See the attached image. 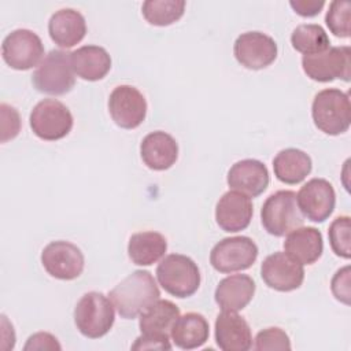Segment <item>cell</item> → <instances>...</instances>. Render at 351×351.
Returning <instances> with one entry per match:
<instances>
[{
    "label": "cell",
    "mask_w": 351,
    "mask_h": 351,
    "mask_svg": "<svg viewBox=\"0 0 351 351\" xmlns=\"http://www.w3.org/2000/svg\"><path fill=\"white\" fill-rule=\"evenodd\" d=\"M160 291L154 276L147 270H136L117 284L108 293L118 314L125 319H134L156 302Z\"/></svg>",
    "instance_id": "1"
},
{
    "label": "cell",
    "mask_w": 351,
    "mask_h": 351,
    "mask_svg": "<svg viewBox=\"0 0 351 351\" xmlns=\"http://www.w3.org/2000/svg\"><path fill=\"white\" fill-rule=\"evenodd\" d=\"M350 97L348 93L336 89L326 88L319 90L311 104V117L314 125L329 136H339L350 128Z\"/></svg>",
    "instance_id": "2"
},
{
    "label": "cell",
    "mask_w": 351,
    "mask_h": 351,
    "mask_svg": "<svg viewBox=\"0 0 351 351\" xmlns=\"http://www.w3.org/2000/svg\"><path fill=\"white\" fill-rule=\"evenodd\" d=\"M114 304L101 292H86L74 308V324L88 339H99L110 332L115 321Z\"/></svg>",
    "instance_id": "3"
},
{
    "label": "cell",
    "mask_w": 351,
    "mask_h": 351,
    "mask_svg": "<svg viewBox=\"0 0 351 351\" xmlns=\"http://www.w3.org/2000/svg\"><path fill=\"white\" fill-rule=\"evenodd\" d=\"M71 66V52L64 49L49 51L32 75L33 86L45 95L60 96L69 93L75 84Z\"/></svg>",
    "instance_id": "4"
},
{
    "label": "cell",
    "mask_w": 351,
    "mask_h": 351,
    "mask_svg": "<svg viewBox=\"0 0 351 351\" xmlns=\"http://www.w3.org/2000/svg\"><path fill=\"white\" fill-rule=\"evenodd\" d=\"M156 278L167 293L180 299L192 296L202 280L195 261L182 254L166 255L156 267Z\"/></svg>",
    "instance_id": "5"
},
{
    "label": "cell",
    "mask_w": 351,
    "mask_h": 351,
    "mask_svg": "<svg viewBox=\"0 0 351 351\" xmlns=\"http://www.w3.org/2000/svg\"><path fill=\"white\" fill-rule=\"evenodd\" d=\"M261 222L265 230L281 237L299 228L304 222L293 191H277L271 193L261 208Z\"/></svg>",
    "instance_id": "6"
},
{
    "label": "cell",
    "mask_w": 351,
    "mask_h": 351,
    "mask_svg": "<svg viewBox=\"0 0 351 351\" xmlns=\"http://www.w3.org/2000/svg\"><path fill=\"white\" fill-rule=\"evenodd\" d=\"M302 67L304 74L317 82H330L337 78L348 82L351 77V49L347 45L329 47L314 55H303Z\"/></svg>",
    "instance_id": "7"
},
{
    "label": "cell",
    "mask_w": 351,
    "mask_h": 351,
    "mask_svg": "<svg viewBox=\"0 0 351 351\" xmlns=\"http://www.w3.org/2000/svg\"><path fill=\"white\" fill-rule=\"evenodd\" d=\"M29 122L33 133L45 141H56L66 137L74 123L70 110L56 99L38 101L30 112Z\"/></svg>",
    "instance_id": "8"
},
{
    "label": "cell",
    "mask_w": 351,
    "mask_h": 351,
    "mask_svg": "<svg viewBox=\"0 0 351 351\" xmlns=\"http://www.w3.org/2000/svg\"><path fill=\"white\" fill-rule=\"evenodd\" d=\"M258 254V245L251 237H225L213 247L210 263L219 273L241 271L255 263Z\"/></svg>",
    "instance_id": "9"
},
{
    "label": "cell",
    "mask_w": 351,
    "mask_h": 351,
    "mask_svg": "<svg viewBox=\"0 0 351 351\" xmlns=\"http://www.w3.org/2000/svg\"><path fill=\"white\" fill-rule=\"evenodd\" d=\"M1 56L11 69L29 70L44 59V44L34 32L15 29L3 40Z\"/></svg>",
    "instance_id": "10"
},
{
    "label": "cell",
    "mask_w": 351,
    "mask_h": 351,
    "mask_svg": "<svg viewBox=\"0 0 351 351\" xmlns=\"http://www.w3.org/2000/svg\"><path fill=\"white\" fill-rule=\"evenodd\" d=\"M41 263L51 277L70 281L81 276L85 258L75 244L66 240H56L44 247Z\"/></svg>",
    "instance_id": "11"
},
{
    "label": "cell",
    "mask_w": 351,
    "mask_h": 351,
    "mask_svg": "<svg viewBox=\"0 0 351 351\" xmlns=\"http://www.w3.org/2000/svg\"><path fill=\"white\" fill-rule=\"evenodd\" d=\"M112 121L122 129H136L147 117V100L133 85H118L108 97Z\"/></svg>",
    "instance_id": "12"
},
{
    "label": "cell",
    "mask_w": 351,
    "mask_h": 351,
    "mask_svg": "<svg viewBox=\"0 0 351 351\" xmlns=\"http://www.w3.org/2000/svg\"><path fill=\"white\" fill-rule=\"evenodd\" d=\"M277 43L262 32L241 33L233 44L236 60L245 69L261 70L270 66L277 58Z\"/></svg>",
    "instance_id": "13"
},
{
    "label": "cell",
    "mask_w": 351,
    "mask_h": 351,
    "mask_svg": "<svg viewBox=\"0 0 351 351\" xmlns=\"http://www.w3.org/2000/svg\"><path fill=\"white\" fill-rule=\"evenodd\" d=\"M261 277L265 284L278 292L298 289L304 280L303 265L293 261L285 252L277 251L262 262Z\"/></svg>",
    "instance_id": "14"
},
{
    "label": "cell",
    "mask_w": 351,
    "mask_h": 351,
    "mask_svg": "<svg viewBox=\"0 0 351 351\" xmlns=\"http://www.w3.org/2000/svg\"><path fill=\"white\" fill-rule=\"evenodd\" d=\"M296 202L303 217L313 222H324L335 210L336 193L325 178H311L298 192Z\"/></svg>",
    "instance_id": "15"
},
{
    "label": "cell",
    "mask_w": 351,
    "mask_h": 351,
    "mask_svg": "<svg viewBox=\"0 0 351 351\" xmlns=\"http://www.w3.org/2000/svg\"><path fill=\"white\" fill-rule=\"evenodd\" d=\"M252 214L251 197L233 189L225 192L215 206V221L222 230L229 233L247 229Z\"/></svg>",
    "instance_id": "16"
},
{
    "label": "cell",
    "mask_w": 351,
    "mask_h": 351,
    "mask_svg": "<svg viewBox=\"0 0 351 351\" xmlns=\"http://www.w3.org/2000/svg\"><path fill=\"white\" fill-rule=\"evenodd\" d=\"M228 185L233 191H239L248 197L262 195L270 181L269 170L258 159H243L236 162L228 171Z\"/></svg>",
    "instance_id": "17"
},
{
    "label": "cell",
    "mask_w": 351,
    "mask_h": 351,
    "mask_svg": "<svg viewBox=\"0 0 351 351\" xmlns=\"http://www.w3.org/2000/svg\"><path fill=\"white\" fill-rule=\"evenodd\" d=\"M215 343L223 351H248L252 347L248 322L237 311L222 310L215 319Z\"/></svg>",
    "instance_id": "18"
},
{
    "label": "cell",
    "mask_w": 351,
    "mask_h": 351,
    "mask_svg": "<svg viewBox=\"0 0 351 351\" xmlns=\"http://www.w3.org/2000/svg\"><path fill=\"white\" fill-rule=\"evenodd\" d=\"M140 155L148 169L163 171L176 163L178 158V144L174 137L166 132H151L140 144Z\"/></svg>",
    "instance_id": "19"
},
{
    "label": "cell",
    "mask_w": 351,
    "mask_h": 351,
    "mask_svg": "<svg viewBox=\"0 0 351 351\" xmlns=\"http://www.w3.org/2000/svg\"><path fill=\"white\" fill-rule=\"evenodd\" d=\"M48 33L58 47L64 49L71 48L86 34L85 18L74 8H60L51 15Z\"/></svg>",
    "instance_id": "20"
},
{
    "label": "cell",
    "mask_w": 351,
    "mask_h": 351,
    "mask_svg": "<svg viewBox=\"0 0 351 351\" xmlns=\"http://www.w3.org/2000/svg\"><path fill=\"white\" fill-rule=\"evenodd\" d=\"M255 289V281L250 276L230 274L218 282L214 299L221 310L240 311L252 300Z\"/></svg>",
    "instance_id": "21"
},
{
    "label": "cell",
    "mask_w": 351,
    "mask_h": 351,
    "mask_svg": "<svg viewBox=\"0 0 351 351\" xmlns=\"http://www.w3.org/2000/svg\"><path fill=\"white\" fill-rule=\"evenodd\" d=\"M284 250L293 261L302 265H313L324 251L322 234L317 228L299 226L287 234Z\"/></svg>",
    "instance_id": "22"
},
{
    "label": "cell",
    "mask_w": 351,
    "mask_h": 351,
    "mask_svg": "<svg viewBox=\"0 0 351 351\" xmlns=\"http://www.w3.org/2000/svg\"><path fill=\"white\" fill-rule=\"evenodd\" d=\"M74 73L85 81L103 80L111 69V56L99 45H84L71 52Z\"/></svg>",
    "instance_id": "23"
},
{
    "label": "cell",
    "mask_w": 351,
    "mask_h": 351,
    "mask_svg": "<svg viewBox=\"0 0 351 351\" xmlns=\"http://www.w3.org/2000/svg\"><path fill=\"white\" fill-rule=\"evenodd\" d=\"M210 336V325L204 315L199 313H186L174 322L170 337L173 343L182 350L202 347Z\"/></svg>",
    "instance_id": "24"
},
{
    "label": "cell",
    "mask_w": 351,
    "mask_h": 351,
    "mask_svg": "<svg viewBox=\"0 0 351 351\" xmlns=\"http://www.w3.org/2000/svg\"><path fill=\"white\" fill-rule=\"evenodd\" d=\"M311 169V158L298 148L281 149L273 159L276 178L288 185L302 182L310 174Z\"/></svg>",
    "instance_id": "25"
},
{
    "label": "cell",
    "mask_w": 351,
    "mask_h": 351,
    "mask_svg": "<svg viewBox=\"0 0 351 351\" xmlns=\"http://www.w3.org/2000/svg\"><path fill=\"white\" fill-rule=\"evenodd\" d=\"M167 251L166 237L154 230L133 233L128 243V255L137 266H149L156 263Z\"/></svg>",
    "instance_id": "26"
},
{
    "label": "cell",
    "mask_w": 351,
    "mask_h": 351,
    "mask_svg": "<svg viewBox=\"0 0 351 351\" xmlns=\"http://www.w3.org/2000/svg\"><path fill=\"white\" fill-rule=\"evenodd\" d=\"M178 317L180 308L177 304L166 299H158L140 314L138 328L141 333L169 336Z\"/></svg>",
    "instance_id": "27"
},
{
    "label": "cell",
    "mask_w": 351,
    "mask_h": 351,
    "mask_svg": "<svg viewBox=\"0 0 351 351\" xmlns=\"http://www.w3.org/2000/svg\"><path fill=\"white\" fill-rule=\"evenodd\" d=\"M291 44L293 49L303 55H314L330 47L326 32L322 26L315 23L296 26L291 34Z\"/></svg>",
    "instance_id": "28"
},
{
    "label": "cell",
    "mask_w": 351,
    "mask_h": 351,
    "mask_svg": "<svg viewBox=\"0 0 351 351\" xmlns=\"http://www.w3.org/2000/svg\"><path fill=\"white\" fill-rule=\"evenodd\" d=\"M185 11L182 0H147L141 5L145 21L154 26H169L177 22Z\"/></svg>",
    "instance_id": "29"
},
{
    "label": "cell",
    "mask_w": 351,
    "mask_h": 351,
    "mask_svg": "<svg viewBox=\"0 0 351 351\" xmlns=\"http://www.w3.org/2000/svg\"><path fill=\"white\" fill-rule=\"evenodd\" d=\"M351 19V3L346 0H335L329 4V8L325 15L326 26L330 33L340 38H348L351 34L350 29Z\"/></svg>",
    "instance_id": "30"
},
{
    "label": "cell",
    "mask_w": 351,
    "mask_h": 351,
    "mask_svg": "<svg viewBox=\"0 0 351 351\" xmlns=\"http://www.w3.org/2000/svg\"><path fill=\"white\" fill-rule=\"evenodd\" d=\"M350 217L340 215L336 217L328 229V237L332 251L344 259L351 256V241H350Z\"/></svg>",
    "instance_id": "31"
},
{
    "label": "cell",
    "mask_w": 351,
    "mask_h": 351,
    "mask_svg": "<svg viewBox=\"0 0 351 351\" xmlns=\"http://www.w3.org/2000/svg\"><path fill=\"white\" fill-rule=\"evenodd\" d=\"M254 348L258 351L291 350V340L289 336L281 328L271 326L261 330L256 335Z\"/></svg>",
    "instance_id": "32"
},
{
    "label": "cell",
    "mask_w": 351,
    "mask_h": 351,
    "mask_svg": "<svg viewBox=\"0 0 351 351\" xmlns=\"http://www.w3.org/2000/svg\"><path fill=\"white\" fill-rule=\"evenodd\" d=\"M1 143H5L7 140H12L18 136L21 129V118L18 111L5 104L1 103Z\"/></svg>",
    "instance_id": "33"
},
{
    "label": "cell",
    "mask_w": 351,
    "mask_h": 351,
    "mask_svg": "<svg viewBox=\"0 0 351 351\" xmlns=\"http://www.w3.org/2000/svg\"><path fill=\"white\" fill-rule=\"evenodd\" d=\"M330 288L333 296L339 302L350 304V266H344L335 273L332 277Z\"/></svg>",
    "instance_id": "34"
},
{
    "label": "cell",
    "mask_w": 351,
    "mask_h": 351,
    "mask_svg": "<svg viewBox=\"0 0 351 351\" xmlns=\"http://www.w3.org/2000/svg\"><path fill=\"white\" fill-rule=\"evenodd\" d=\"M132 350H171L169 336L141 333L132 346Z\"/></svg>",
    "instance_id": "35"
},
{
    "label": "cell",
    "mask_w": 351,
    "mask_h": 351,
    "mask_svg": "<svg viewBox=\"0 0 351 351\" xmlns=\"http://www.w3.org/2000/svg\"><path fill=\"white\" fill-rule=\"evenodd\" d=\"M23 348L27 351V350H60L62 347L53 335L48 332H38L32 335L27 339Z\"/></svg>",
    "instance_id": "36"
},
{
    "label": "cell",
    "mask_w": 351,
    "mask_h": 351,
    "mask_svg": "<svg viewBox=\"0 0 351 351\" xmlns=\"http://www.w3.org/2000/svg\"><path fill=\"white\" fill-rule=\"evenodd\" d=\"M289 5L298 15L310 18L321 12V10L325 5V1L324 0H291Z\"/></svg>",
    "instance_id": "37"
}]
</instances>
